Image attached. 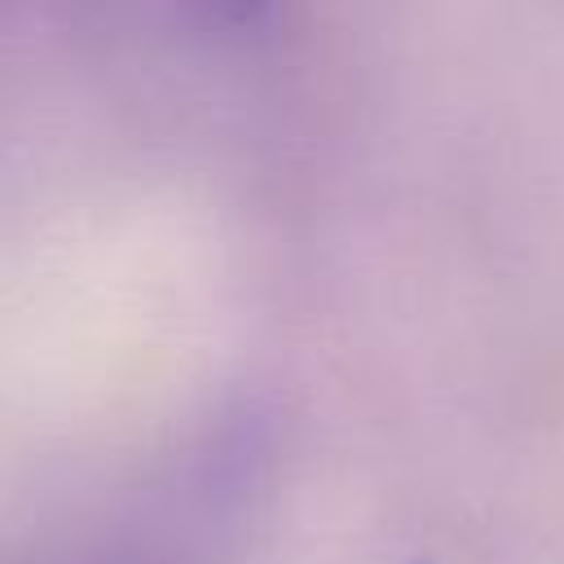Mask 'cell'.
Wrapping results in <instances>:
<instances>
[{"mask_svg":"<svg viewBox=\"0 0 564 564\" xmlns=\"http://www.w3.org/2000/svg\"><path fill=\"white\" fill-rule=\"evenodd\" d=\"M70 22L119 48L229 53L264 40L291 0H62Z\"/></svg>","mask_w":564,"mask_h":564,"instance_id":"6da1fadb","label":"cell"}]
</instances>
